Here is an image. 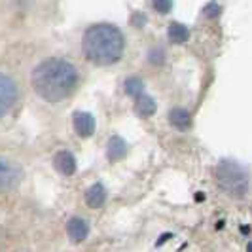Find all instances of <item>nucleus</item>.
<instances>
[{
    "label": "nucleus",
    "mask_w": 252,
    "mask_h": 252,
    "mask_svg": "<svg viewBox=\"0 0 252 252\" xmlns=\"http://www.w3.org/2000/svg\"><path fill=\"white\" fill-rule=\"evenodd\" d=\"M216 180L218 186L231 197H243L249 191L247 173L233 161H222L216 167Z\"/></svg>",
    "instance_id": "nucleus-3"
},
{
    "label": "nucleus",
    "mask_w": 252,
    "mask_h": 252,
    "mask_svg": "<svg viewBox=\"0 0 252 252\" xmlns=\"http://www.w3.org/2000/svg\"><path fill=\"white\" fill-rule=\"evenodd\" d=\"M104 199H106V189H104V186L99 184V182L93 184V186L88 188V191H86V203H88L91 209H99V207H102Z\"/></svg>",
    "instance_id": "nucleus-10"
},
{
    "label": "nucleus",
    "mask_w": 252,
    "mask_h": 252,
    "mask_svg": "<svg viewBox=\"0 0 252 252\" xmlns=\"http://www.w3.org/2000/svg\"><path fill=\"white\" fill-rule=\"evenodd\" d=\"M74 129L80 137H91L95 133V118L88 112H76Z\"/></svg>",
    "instance_id": "nucleus-7"
},
{
    "label": "nucleus",
    "mask_w": 252,
    "mask_h": 252,
    "mask_svg": "<svg viewBox=\"0 0 252 252\" xmlns=\"http://www.w3.org/2000/svg\"><path fill=\"white\" fill-rule=\"evenodd\" d=\"M21 177L23 171L19 165L8 158H0V191L13 189L21 182Z\"/></svg>",
    "instance_id": "nucleus-4"
},
{
    "label": "nucleus",
    "mask_w": 252,
    "mask_h": 252,
    "mask_svg": "<svg viewBox=\"0 0 252 252\" xmlns=\"http://www.w3.org/2000/svg\"><path fill=\"white\" fill-rule=\"evenodd\" d=\"M66 231H68V237L76 243H82L89 235V226L86 220L82 218H70L68 224H66Z\"/></svg>",
    "instance_id": "nucleus-8"
},
{
    "label": "nucleus",
    "mask_w": 252,
    "mask_h": 252,
    "mask_svg": "<svg viewBox=\"0 0 252 252\" xmlns=\"http://www.w3.org/2000/svg\"><path fill=\"white\" fill-rule=\"evenodd\" d=\"M126 50V40L118 27L110 23H97L91 25L84 32L82 51L86 59L99 66L118 63Z\"/></svg>",
    "instance_id": "nucleus-2"
},
{
    "label": "nucleus",
    "mask_w": 252,
    "mask_h": 252,
    "mask_svg": "<svg viewBox=\"0 0 252 252\" xmlns=\"http://www.w3.org/2000/svg\"><path fill=\"white\" fill-rule=\"evenodd\" d=\"M167 34H169L171 42H186L189 36V31L184 25H180V23H173V25L169 27Z\"/></svg>",
    "instance_id": "nucleus-13"
},
{
    "label": "nucleus",
    "mask_w": 252,
    "mask_h": 252,
    "mask_svg": "<svg viewBox=\"0 0 252 252\" xmlns=\"http://www.w3.org/2000/svg\"><path fill=\"white\" fill-rule=\"evenodd\" d=\"M80 74L76 66L59 57H50L38 64L32 72V88L46 102H61L78 88Z\"/></svg>",
    "instance_id": "nucleus-1"
},
{
    "label": "nucleus",
    "mask_w": 252,
    "mask_h": 252,
    "mask_svg": "<svg viewBox=\"0 0 252 252\" xmlns=\"http://www.w3.org/2000/svg\"><path fill=\"white\" fill-rule=\"evenodd\" d=\"M126 152H127L126 142L120 139V137H112V139H110V142H108V158H110L112 161L122 159V158L126 156Z\"/></svg>",
    "instance_id": "nucleus-12"
},
{
    "label": "nucleus",
    "mask_w": 252,
    "mask_h": 252,
    "mask_svg": "<svg viewBox=\"0 0 252 252\" xmlns=\"http://www.w3.org/2000/svg\"><path fill=\"white\" fill-rule=\"evenodd\" d=\"M135 99H137V101H135V110H137L139 116L148 118V116H152V114L156 112V102H154V99L146 97V95H139V97H135Z\"/></svg>",
    "instance_id": "nucleus-11"
},
{
    "label": "nucleus",
    "mask_w": 252,
    "mask_h": 252,
    "mask_svg": "<svg viewBox=\"0 0 252 252\" xmlns=\"http://www.w3.org/2000/svg\"><path fill=\"white\" fill-rule=\"evenodd\" d=\"M17 101V86L12 78L0 72V118L12 108Z\"/></svg>",
    "instance_id": "nucleus-5"
},
{
    "label": "nucleus",
    "mask_w": 252,
    "mask_h": 252,
    "mask_svg": "<svg viewBox=\"0 0 252 252\" xmlns=\"http://www.w3.org/2000/svg\"><path fill=\"white\" fill-rule=\"evenodd\" d=\"M19 252H25V251H19Z\"/></svg>",
    "instance_id": "nucleus-16"
},
{
    "label": "nucleus",
    "mask_w": 252,
    "mask_h": 252,
    "mask_svg": "<svg viewBox=\"0 0 252 252\" xmlns=\"http://www.w3.org/2000/svg\"><path fill=\"white\" fill-rule=\"evenodd\" d=\"M169 122L178 131H188L189 127H191V116H189L186 108H175L169 114Z\"/></svg>",
    "instance_id": "nucleus-9"
},
{
    "label": "nucleus",
    "mask_w": 252,
    "mask_h": 252,
    "mask_svg": "<svg viewBox=\"0 0 252 252\" xmlns=\"http://www.w3.org/2000/svg\"><path fill=\"white\" fill-rule=\"evenodd\" d=\"M53 165H55V169H57L61 175H64V177L74 175V171H76L74 156L66 150H61V152H57V154H55V158H53Z\"/></svg>",
    "instance_id": "nucleus-6"
},
{
    "label": "nucleus",
    "mask_w": 252,
    "mask_h": 252,
    "mask_svg": "<svg viewBox=\"0 0 252 252\" xmlns=\"http://www.w3.org/2000/svg\"><path fill=\"white\" fill-rule=\"evenodd\" d=\"M127 93L133 95V97L142 95V82H140L139 78H129L127 80Z\"/></svg>",
    "instance_id": "nucleus-14"
},
{
    "label": "nucleus",
    "mask_w": 252,
    "mask_h": 252,
    "mask_svg": "<svg viewBox=\"0 0 252 252\" xmlns=\"http://www.w3.org/2000/svg\"><path fill=\"white\" fill-rule=\"evenodd\" d=\"M154 8L158 12H169L171 10V0H154Z\"/></svg>",
    "instance_id": "nucleus-15"
}]
</instances>
